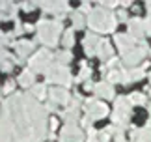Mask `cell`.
I'll use <instances>...</instances> for the list:
<instances>
[{"label":"cell","instance_id":"cell-1","mask_svg":"<svg viewBox=\"0 0 151 142\" xmlns=\"http://www.w3.org/2000/svg\"><path fill=\"white\" fill-rule=\"evenodd\" d=\"M118 25V17H116L110 9H104V8H97L93 11H90L88 15V26L91 28V32H112L114 26Z\"/></svg>","mask_w":151,"mask_h":142},{"label":"cell","instance_id":"cell-2","mask_svg":"<svg viewBox=\"0 0 151 142\" xmlns=\"http://www.w3.org/2000/svg\"><path fill=\"white\" fill-rule=\"evenodd\" d=\"M60 34H63V28H62L60 21H39L37 38L47 47H54L58 43V39H60Z\"/></svg>","mask_w":151,"mask_h":142},{"label":"cell","instance_id":"cell-3","mask_svg":"<svg viewBox=\"0 0 151 142\" xmlns=\"http://www.w3.org/2000/svg\"><path fill=\"white\" fill-rule=\"evenodd\" d=\"M131 99L125 97V96H119L116 97V106H114V125H119V127H127L129 125V116H131Z\"/></svg>","mask_w":151,"mask_h":142},{"label":"cell","instance_id":"cell-4","mask_svg":"<svg viewBox=\"0 0 151 142\" xmlns=\"http://www.w3.org/2000/svg\"><path fill=\"white\" fill-rule=\"evenodd\" d=\"M47 80L49 82H54V84H58V86H69L73 82V79H71V75H69V71H67V67L65 66H60V64H52V66L47 69Z\"/></svg>","mask_w":151,"mask_h":142},{"label":"cell","instance_id":"cell-5","mask_svg":"<svg viewBox=\"0 0 151 142\" xmlns=\"http://www.w3.org/2000/svg\"><path fill=\"white\" fill-rule=\"evenodd\" d=\"M84 112H86V118H90V120L93 122V120H101V118L108 116V106L104 103H101L99 99L90 97V99H86V103H84Z\"/></svg>","mask_w":151,"mask_h":142},{"label":"cell","instance_id":"cell-6","mask_svg":"<svg viewBox=\"0 0 151 142\" xmlns=\"http://www.w3.org/2000/svg\"><path fill=\"white\" fill-rule=\"evenodd\" d=\"M147 45L144 43V41H138V45L134 47V49H131V51H127L123 52V56H121V62L125 64V66H131V69L136 66V64H140L144 60V56L147 54Z\"/></svg>","mask_w":151,"mask_h":142},{"label":"cell","instance_id":"cell-7","mask_svg":"<svg viewBox=\"0 0 151 142\" xmlns=\"http://www.w3.org/2000/svg\"><path fill=\"white\" fill-rule=\"evenodd\" d=\"M52 66V54L49 51H39L34 58H30V71L34 73H47V69Z\"/></svg>","mask_w":151,"mask_h":142},{"label":"cell","instance_id":"cell-8","mask_svg":"<svg viewBox=\"0 0 151 142\" xmlns=\"http://www.w3.org/2000/svg\"><path fill=\"white\" fill-rule=\"evenodd\" d=\"M82 131L77 127V123H71V125H65L62 129L60 135V142H82Z\"/></svg>","mask_w":151,"mask_h":142},{"label":"cell","instance_id":"cell-9","mask_svg":"<svg viewBox=\"0 0 151 142\" xmlns=\"http://www.w3.org/2000/svg\"><path fill=\"white\" fill-rule=\"evenodd\" d=\"M114 41H116V45H118V49L121 51V54L127 52V51H131V49H134L138 45V39H134L131 34H116Z\"/></svg>","mask_w":151,"mask_h":142},{"label":"cell","instance_id":"cell-10","mask_svg":"<svg viewBox=\"0 0 151 142\" xmlns=\"http://www.w3.org/2000/svg\"><path fill=\"white\" fill-rule=\"evenodd\" d=\"M129 34L134 39L142 41V38L146 36V21H142L140 17H134V19L129 21Z\"/></svg>","mask_w":151,"mask_h":142},{"label":"cell","instance_id":"cell-11","mask_svg":"<svg viewBox=\"0 0 151 142\" xmlns=\"http://www.w3.org/2000/svg\"><path fill=\"white\" fill-rule=\"evenodd\" d=\"M49 97H50V101L54 105H67L71 101V99H69V92L63 86H54L49 92Z\"/></svg>","mask_w":151,"mask_h":142},{"label":"cell","instance_id":"cell-12","mask_svg":"<svg viewBox=\"0 0 151 142\" xmlns=\"http://www.w3.org/2000/svg\"><path fill=\"white\" fill-rule=\"evenodd\" d=\"M99 43H101V39L95 36V32H88V34L84 36V49H86V54H88V56H95Z\"/></svg>","mask_w":151,"mask_h":142},{"label":"cell","instance_id":"cell-13","mask_svg":"<svg viewBox=\"0 0 151 142\" xmlns=\"http://www.w3.org/2000/svg\"><path fill=\"white\" fill-rule=\"evenodd\" d=\"M144 71H146V69H140V67H132V69L121 71V84H129V82L140 80L144 77Z\"/></svg>","mask_w":151,"mask_h":142},{"label":"cell","instance_id":"cell-14","mask_svg":"<svg viewBox=\"0 0 151 142\" xmlns=\"http://www.w3.org/2000/svg\"><path fill=\"white\" fill-rule=\"evenodd\" d=\"M132 142H151V125L144 127V129H136L132 127V135H131Z\"/></svg>","mask_w":151,"mask_h":142},{"label":"cell","instance_id":"cell-15","mask_svg":"<svg viewBox=\"0 0 151 142\" xmlns=\"http://www.w3.org/2000/svg\"><path fill=\"white\" fill-rule=\"evenodd\" d=\"M95 92L99 97H104V99H114V86L110 84L108 80H103L99 84H95Z\"/></svg>","mask_w":151,"mask_h":142},{"label":"cell","instance_id":"cell-16","mask_svg":"<svg viewBox=\"0 0 151 142\" xmlns=\"http://www.w3.org/2000/svg\"><path fill=\"white\" fill-rule=\"evenodd\" d=\"M39 6H41L47 13H56V11H58L62 17L67 11V4L65 2H43V4H39Z\"/></svg>","mask_w":151,"mask_h":142},{"label":"cell","instance_id":"cell-17","mask_svg":"<svg viewBox=\"0 0 151 142\" xmlns=\"http://www.w3.org/2000/svg\"><path fill=\"white\" fill-rule=\"evenodd\" d=\"M15 49H17V56H28L32 52V49H34V41H28V39L17 41Z\"/></svg>","mask_w":151,"mask_h":142},{"label":"cell","instance_id":"cell-18","mask_svg":"<svg viewBox=\"0 0 151 142\" xmlns=\"http://www.w3.org/2000/svg\"><path fill=\"white\" fill-rule=\"evenodd\" d=\"M97 56H99L101 60H108V58L112 56V45H110L108 41L101 39L99 47H97Z\"/></svg>","mask_w":151,"mask_h":142},{"label":"cell","instance_id":"cell-19","mask_svg":"<svg viewBox=\"0 0 151 142\" xmlns=\"http://www.w3.org/2000/svg\"><path fill=\"white\" fill-rule=\"evenodd\" d=\"M34 79H36V77H34V71H22L21 73V77H19V84L21 86H34Z\"/></svg>","mask_w":151,"mask_h":142},{"label":"cell","instance_id":"cell-20","mask_svg":"<svg viewBox=\"0 0 151 142\" xmlns=\"http://www.w3.org/2000/svg\"><path fill=\"white\" fill-rule=\"evenodd\" d=\"M71 21H73L75 28H84V25H86V19H84L82 11H73V13H71Z\"/></svg>","mask_w":151,"mask_h":142},{"label":"cell","instance_id":"cell-21","mask_svg":"<svg viewBox=\"0 0 151 142\" xmlns=\"http://www.w3.org/2000/svg\"><path fill=\"white\" fill-rule=\"evenodd\" d=\"M63 45H65V49H71L73 43H75V36H73V30H63Z\"/></svg>","mask_w":151,"mask_h":142},{"label":"cell","instance_id":"cell-22","mask_svg":"<svg viewBox=\"0 0 151 142\" xmlns=\"http://www.w3.org/2000/svg\"><path fill=\"white\" fill-rule=\"evenodd\" d=\"M32 96L36 99H43L45 96H47V90H45L43 84H34L32 86Z\"/></svg>","mask_w":151,"mask_h":142},{"label":"cell","instance_id":"cell-23","mask_svg":"<svg viewBox=\"0 0 151 142\" xmlns=\"http://www.w3.org/2000/svg\"><path fill=\"white\" fill-rule=\"evenodd\" d=\"M69 60H71V52L69 51H62L56 54V64H60V66H65Z\"/></svg>","mask_w":151,"mask_h":142},{"label":"cell","instance_id":"cell-24","mask_svg":"<svg viewBox=\"0 0 151 142\" xmlns=\"http://www.w3.org/2000/svg\"><path fill=\"white\" fill-rule=\"evenodd\" d=\"M90 77H91V67L86 66V62H82V66H80V75H78L77 80H88Z\"/></svg>","mask_w":151,"mask_h":142},{"label":"cell","instance_id":"cell-25","mask_svg":"<svg viewBox=\"0 0 151 142\" xmlns=\"http://www.w3.org/2000/svg\"><path fill=\"white\" fill-rule=\"evenodd\" d=\"M129 99L132 105H146V96L144 93H131Z\"/></svg>","mask_w":151,"mask_h":142},{"label":"cell","instance_id":"cell-26","mask_svg":"<svg viewBox=\"0 0 151 142\" xmlns=\"http://www.w3.org/2000/svg\"><path fill=\"white\" fill-rule=\"evenodd\" d=\"M108 82L110 84H114V82H121V71H116V69H112L108 73Z\"/></svg>","mask_w":151,"mask_h":142},{"label":"cell","instance_id":"cell-27","mask_svg":"<svg viewBox=\"0 0 151 142\" xmlns=\"http://www.w3.org/2000/svg\"><path fill=\"white\" fill-rule=\"evenodd\" d=\"M8 60H9V54H8V52H6V51L2 49V47H0V67H2V66H4V64L8 62Z\"/></svg>","mask_w":151,"mask_h":142},{"label":"cell","instance_id":"cell-28","mask_svg":"<svg viewBox=\"0 0 151 142\" xmlns=\"http://www.w3.org/2000/svg\"><path fill=\"white\" fill-rule=\"evenodd\" d=\"M13 88H15V80H8L4 84V92H13Z\"/></svg>","mask_w":151,"mask_h":142},{"label":"cell","instance_id":"cell-29","mask_svg":"<svg viewBox=\"0 0 151 142\" xmlns=\"http://www.w3.org/2000/svg\"><path fill=\"white\" fill-rule=\"evenodd\" d=\"M114 140H116V142H125V137H123V131H121V129H118V133H116Z\"/></svg>","mask_w":151,"mask_h":142},{"label":"cell","instance_id":"cell-30","mask_svg":"<svg viewBox=\"0 0 151 142\" xmlns=\"http://www.w3.org/2000/svg\"><path fill=\"white\" fill-rule=\"evenodd\" d=\"M146 32L151 36V13H149V17L146 19Z\"/></svg>","mask_w":151,"mask_h":142},{"label":"cell","instance_id":"cell-31","mask_svg":"<svg viewBox=\"0 0 151 142\" xmlns=\"http://www.w3.org/2000/svg\"><path fill=\"white\" fill-rule=\"evenodd\" d=\"M118 21H127V11H118Z\"/></svg>","mask_w":151,"mask_h":142},{"label":"cell","instance_id":"cell-32","mask_svg":"<svg viewBox=\"0 0 151 142\" xmlns=\"http://www.w3.org/2000/svg\"><path fill=\"white\" fill-rule=\"evenodd\" d=\"M84 88H86V90H95V84L91 80H86L84 82Z\"/></svg>","mask_w":151,"mask_h":142},{"label":"cell","instance_id":"cell-33","mask_svg":"<svg viewBox=\"0 0 151 142\" xmlns=\"http://www.w3.org/2000/svg\"><path fill=\"white\" fill-rule=\"evenodd\" d=\"M32 8H34V4H26V2L22 4V9H32Z\"/></svg>","mask_w":151,"mask_h":142},{"label":"cell","instance_id":"cell-34","mask_svg":"<svg viewBox=\"0 0 151 142\" xmlns=\"http://www.w3.org/2000/svg\"><path fill=\"white\" fill-rule=\"evenodd\" d=\"M24 30H26V32H32V30H34V26H32V25H26V26H24Z\"/></svg>","mask_w":151,"mask_h":142},{"label":"cell","instance_id":"cell-35","mask_svg":"<svg viewBox=\"0 0 151 142\" xmlns=\"http://www.w3.org/2000/svg\"><path fill=\"white\" fill-rule=\"evenodd\" d=\"M146 8L149 9V13H151V2H146Z\"/></svg>","mask_w":151,"mask_h":142},{"label":"cell","instance_id":"cell-36","mask_svg":"<svg viewBox=\"0 0 151 142\" xmlns=\"http://www.w3.org/2000/svg\"><path fill=\"white\" fill-rule=\"evenodd\" d=\"M149 116H151V105H149ZM147 125H151V118H149V123Z\"/></svg>","mask_w":151,"mask_h":142},{"label":"cell","instance_id":"cell-37","mask_svg":"<svg viewBox=\"0 0 151 142\" xmlns=\"http://www.w3.org/2000/svg\"><path fill=\"white\" fill-rule=\"evenodd\" d=\"M149 80H151V71H149Z\"/></svg>","mask_w":151,"mask_h":142},{"label":"cell","instance_id":"cell-38","mask_svg":"<svg viewBox=\"0 0 151 142\" xmlns=\"http://www.w3.org/2000/svg\"><path fill=\"white\" fill-rule=\"evenodd\" d=\"M149 97H151V90H149Z\"/></svg>","mask_w":151,"mask_h":142}]
</instances>
